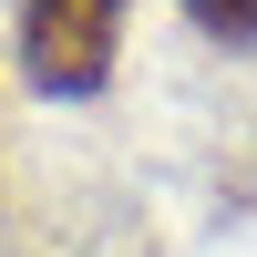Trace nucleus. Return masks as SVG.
Returning a JSON list of instances; mask_svg holds the SVG:
<instances>
[{
  "label": "nucleus",
  "mask_w": 257,
  "mask_h": 257,
  "mask_svg": "<svg viewBox=\"0 0 257 257\" xmlns=\"http://www.w3.org/2000/svg\"><path fill=\"white\" fill-rule=\"evenodd\" d=\"M134 0H21V72L41 93H103Z\"/></svg>",
  "instance_id": "1"
},
{
  "label": "nucleus",
  "mask_w": 257,
  "mask_h": 257,
  "mask_svg": "<svg viewBox=\"0 0 257 257\" xmlns=\"http://www.w3.org/2000/svg\"><path fill=\"white\" fill-rule=\"evenodd\" d=\"M185 11H196L216 41H257V0H185Z\"/></svg>",
  "instance_id": "2"
}]
</instances>
